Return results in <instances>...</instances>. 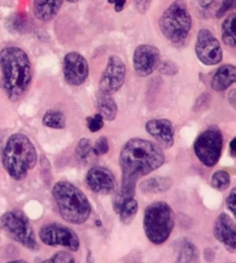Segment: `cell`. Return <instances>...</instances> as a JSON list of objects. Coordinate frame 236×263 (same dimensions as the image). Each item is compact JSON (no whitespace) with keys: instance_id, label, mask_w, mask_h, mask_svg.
<instances>
[{"instance_id":"1","label":"cell","mask_w":236,"mask_h":263,"mask_svg":"<svg viewBox=\"0 0 236 263\" xmlns=\"http://www.w3.org/2000/svg\"><path fill=\"white\" fill-rule=\"evenodd\" d=\"M119 162L121 167L120 193L125 198H132L138 180L161 167L165 162V156L161 147L157 144L145 139L133 138L122 146Z\"/></svg>"},{"instance_id":"2","label":"cell","mask_w":236,"mask_h":263,"mask_svg":"<svg viewBox=\"0 0 236 263\" xmlns=\"http://www.w3.org/2000/svg\"><path fill=\"white\" fill-rule=\"evenodd\" d=\"M3 90L11 102L21 100L32 82V64L28 53L18 46L0 50Z\"/></svg>"},{"instance_id":"3","label":"cell","mask_w":236,"mask_h":263,"mask_svg":"<svg viewBox=\"0 0 236 263\" xmlns=\"http://www.w3.org/2000/svg\"><path fill=\"white\" fill-rule=\"evenodd\" d=\"M4 168L12 179L23 180L37 162L36 148L30 139L22 133H14L6 141L2 152Z\"/></svg>"},{"instance_id":"4","label":"cell","mask_w":236,"mask_h":263,"mask_svg":"<svg viewBox=\"0 0 236 263\" xmlns=\"http://www.w3.org/2000/svg\"><path fill=\"white\" fill-rule=\"evenodd\" d=\"M52 196L65 222L80 226L90 217L92 205L87 196L70 181H57L52 187Z\"/></svg>"},{"instance_id":"5","label":"cell","mask_w":236,"mask_h":263,"mask_svg":"<svg viewBox=\"0 0 236 263\" xmlns=\"http://www.w3.org/2000/svg\"><path fill=\"white\" fill-rule=\"evenodd\" d=\"M146 237L153 245H162L168 241L175 228V214L165 202H154L146 208L142 222Z\"/></svg>"},{"instance_id":"6","label":"cell","mask_w":236,"mask_h":263,"mask_svg":"<svg viewBox=\"0 0 236 263\" xmlns=\"http://www.w3.org/2000/svg\"><path fill=\"white\" fill-rule=\"evenodd\" d=\"M192 28V18L184 0H175L159 19L162 36L171 43L180 44L187 40Z\"/></svg>"},{"instance_id":"7","label":"cell","mask_w":236,"mask_h":263,"mask_svg":"<svg viewBox=\"0 0 236 263\" xmlns=\"http://www.w3.org/2000/svg\"><path fill=\"white\" fill-rule=\"evenodd\" d=\"M2 227L5 233L19 245L26 249L37 251L40 249L36 235L30 224L29 218L19 210H11L5 212L0 218Z\"/></svg>"},{"instance_id":"8","label":"cell","mask_w":236,"mask_h":263,"mask_svg":"<svg viewBox=\"0 0 236 263\" xmlns=\"http://www.w3.org/2000/svg\"><path fill=\"white\" fill-rule=\"evenodd\" d=\"M223 148V135L221 129L211 126L202 132L193 144L196 157L207 167H212L221 158Z\"/></svg>"},{"instance_id":"9","label":"cell","mask_w":236,"mask_h":263,"mask_svg":"<svg viewBox=\"0 0 236 263\" xmlns=\"http://www.w3.org/2000/svg\"><path fill=\"white\" fill-rule=\"evenodd\" d=\"M40 238L45 246L64 247L70 251L80 249L79 236L70 228L60 223H49L41 228Z\"/></svg>"},{"instance_id":"10","label":"cell","mask_w":236,"mask_h":263,"mask_svg":"<svg viewBox=\"0 0 236 263\" xmlns=\"http://www.w3.org/2000/svg\"><path fill=\"white\" fill-rule=\"evenodd\" d=\"M195 52L197 59L204 65H216L223 59L221 44L208 29H201L197 33Z\"/></svg>"},{"instance_id":"11","label":"cell","mask_w":236,"mask_h":263,"mask_svg":"<svg viewBox=\"0 0 236 263\" xmlns=\"http://www.w3.org/2000/svg\"><path fill=\"white\" fill-rule=\"evenodd\" d=\"M126 80V65L119 56H111L99 82V90L113 95L119 91Z\"/></svg>"},{"instance_id":"12","label":"cell","mask_w":236,"mask_h":263,"mask_svg":"<svg viewBox=\"0 0 236 263\" xmlns=\"http://www.w3.org/2000/svg\"><path fill=\"white\" fill-rule=\"evenodd\" d=\"M63 75L69 86H82L89 76L87 60L79 52H68L63 60Z\"/></svg>"},{"instance_id":"13","label":"cell","mask_w":236,"mask_h":263,"mask_svg":"<svg viewBox=\"0 0 236 263\" xmlns=\"http://www.w3.org/2000/svg\"><path fill=\"white\" fill-rule=\"evenodd\" d=\"M160 61L159 50L153 45L141 44L133 52V68L140 77L149 76L157 70Z\"/></svg>"},{"instance_id":"14","label":"cell","mask_w":236,"mask_h":263,"mask_svg":"<svg viewBox=\"0 0 236 263\" xmlns=\"http://www.w3.org/2000/svg\"><path fill=\"white\" fill-rule=\"evenodd\" d=\"M86 184L89 190L98 195H112L115 192L117 181L113 172L103 166H94L87 172Z\"/></svg>"},{"instance_id":"15","label":"cell","mask_w":236,"mask_h":263,"mask_svg":"<svg viewBox=\"0 0 236 263\" xmlns=\"http://www.w3.org/2000/svg\"><path fill=\"white\" fill-rule=\"evenodd\" d=\"M214 236L229 253H236V223L226 212L220 214L216 218Z\"/></svg>"},{"instance_id":"16","label":"cell","mask_w":236,"mask_h":263,"mask_svg":"<svg viewBox=\"0 0 236 263\" xmlns=\"http://www.w3.org/2000/svg\"><path fill=\"white\" fill-rule=\"evenodd\" d=\"M148 133L156 140L160 147L170 148L175 144V128L171 121L166 119L150 120L145 126Z\"/></svg>"},{"instance_id":"17","label":"cell","mask_w":236,"mask_h":263,"mask_svg":"<svg viewBox=\"0 0 236 263\" xmlns=\"http://www.w3.org/2000/svg\"><path fill=\"white\" fill-rule=\"evenodd\" d=\"M113 210L120 216V220L122 224H130L134 219L135 215L138 214L139 204L132 198H125L121 193H115L113 198Z\"/></svg>"},{"instance_id":"18","label":"cell","mask_w":236,"mask_h":263,"mask_svg":"<svg viewBox=\"0 0 236 263\" xmlns=\"http://www.w3.org/2000/svg\"><path fill=\"white\" fill-rule=\"evenodd\" d=\"M63 0H33V13L38 21L50 22L59 14Z\"/></svg>"},{"instance_id":"19","label":"cell","mask_w":236,"mask_h":263,"mask_svg":"<svg viewBox=\"0 0 236 263\" xmlns=\"http://www.w3.org/2000/svg\"><path fill=\"white\" fill-rule=\"evenodd\" d=\"M236 82V67L231 64L221 65L211 79V88L215 91H224Z\"/></svg>"},{"instance_id":"20","label":"cell","mask_w":236,"mask_h":263,"mask_svg":"<svg viewBox=\"0 0 236 263\" xmlns=\"http://www.w3.org/2000/svg\"><path fill=\"white\" fill-rule=\"evenodd\" d=\"M96 103H98L99 114H101V117L106 121H114L117 119L118 104L111 94H106V92L99 90L96 94Z\"/></svg>"},{"instance_id":"21","label":"cell","mask_w":236,"mask_h":263,"mask_svg":"<svg viewBox=\"0 0 236 263\" xmlns=\"http://www.w3.org/2000/svg\"><path fill=\"white\" fill-rule=\"evenodd\" d=\"M176 253L177 262H197L199 257V251L197 247L187 237L180 238L176 243Z\"/></svg>"},{"instance_id":"22","label":"cell","mask_w":236,"mask_h":263,"mask_svg":"<svg viewBox=\"0 0 236 263\" xmlns=\"http://www.w3.org/2000/svg\"><path fill=\"white\" fill-rule=\"evenodd\" d=\"M172 179L169 177H153L141 181L140 190L144 193L156 195L169 191L172 187Z\"/></svg>"},{"instance_id":"23","label":"cell","mask_w":236,"mask_h":263,"mask_svg":"<svg viewBox=\"0 0 236 263\" xmlns=\"http://www.w3.org/2000/svg\"><path fill=\"white\" fill-rule=\"evenodd\" d=\"M30 21L25 13L15 12L5 19V28L12 33H26L30 30Z\"/></svg>"},{"instance_id":"24","label":"cell","mask_w":236,"mask_h":263,"mask_svg":"<svg viewBox=\"0 0 236 263\" xmlns=\"http://www.w3.org/2000/svg\"><path fill=\"white\" fill-rule=\"evenodd\" d=\"M223 43L236 49V13H231L224 19L221 26Z\"/></svg>"},{"instance_id":"25","label":"cell","mask_w":236,"mask_h":263,"mask_svg":"<svg viewBox=\"0 0 236 263\" xmlns=\"http://www.w3.org/2000/svg\"><path fill=\"white\" fill-rule=\"evenodd\" d=\"M42 122L45 127L52 129H63L67 126L65 115L57 109H49L48 111H45Z\"/></svg>"},{"instance_id":"26","label":"cell","mask_w":236,"mask_h":263,"mask_svg":"<svg viewBox=\"0 0 236 263\" xmlns=\"http://www.w3.org/2000/svg\"><path fill=\"white\" fill-rule=\"evenodd\" d=\"M230 176L226 171H216L211 176V186L219 191H224L229 187Z\"/></svg>"},{"instance_id":"27","label":"cell","mask_w":236,"mask_h":263,"mask_svg":"<svg viewBox=\"0 0 236 263\" xmlns=\"http://www.w3.org/2000/svg\"><path fill=\"white\" fill-rule=\"evenodd\" d=\"M92 149H93L92 141L87 138L81 139V140L79 141V144H77V146H76V149H75L76 158L82 162L86 161L88 159L89 154H90V152H92Z\"/></svg>"},{"instance_id":"28","label":"cell","mask_w":236,"mask_h":263,"mask_svg":"<svg viewBox=\"0 0 236 263\" xmlns=\"http://www.w3.org/2000/svg\"><path fill=\"white\" fill-rule=\"evenodd\" d=\"M157 70L159 71L160 75L175 76V75H177L178 71H179V67H178L176 62L165 60V61H160Z\"/></svg>"},{"instance_id":"29","label":"cell","mask_w":236,"mask_h":263,"mask_svg":"<svg viewBox=\"0 0 236 263\" xmlns=\"http://www.w3.org/2000/svg\"><path fill=\"white\" fill-rule=\"evenodd\" d=\"M86 122L89 130H90L92 133H96V132L102 129L104 119L101 117V114H95L93 115V117H88L86 119Z\"/></svg>"},{"instance_id":"30","label":"cell","mask_w":236,"mask_h":263,"mask_svg":"<svg viewBox=\"0 0 236 263\" xmlns=\"http://www.w3.org/2000/svg\"><path fill=\"white\" fill-rule=\"evenodd\" d=\"M43 262L46 263H59V262H63V263H74L75 262V258L74 256L70 253H68V251H59V253L53 254L51 257L48 258V260H45Z\"/></svg>"},{"instance_id":"31","label":"cell","mask_w":236,"mask_h":263,"mask_svg":"<svg viewBox=\"0 0 236 263\" xmlns=\"http://www.w3.org/2000/svg\"><path fill=\"white\" fill-rule=\"evenodd\" d=\"M108 151H110V144H108L107 138L101 137L95 142V146L93 147L92 152H94L95 156H103V154L108 153Z\"/></svg>"},{"instance_id":"32","label":"cell","mask_w":236,"mask_h":263,"mask_svg":"<svg viewBox=\"0 0 236 263\" xmlns=\"http://www.w3.org/2000/svg\"><path fill=\"white\" fill-rule=\"evenodd\" d=\"M231 10H236V0H222L217 12H216V17L222 18L224 14Z\"/></svg>"},{"instance_id":"33","label":"cell","mask_w":236,"mask_h":263,"mask_svg":"<svg viewBox=\"0 0 236 263\" xmlns=\"http://www.w3.org/2000/svg\"><path fill=\"white\" fill-rule=\"evenodd\" d=\"M226 204H227L228 210L234 215V218L236 219V187H234L233 190L229 192V195L227 197Z\"/></svg>"},{"instance_id":"34","label":"cell","mask_w":236,"mask_h":263,"mask_svg":"<svg viewBox=\"0 0 236 263\" xmlns=\"http://www.w3.org/2000/svg\"><path fill=\"white\" fill-rule=\"evenodd\" d=\"M133 3L138 12L141 14H145L149 11L152 0H133Z\"/></svg>"},{"instance_id":"35","label":"cell","mask_w":236,"mask_h":263,"mask_svg":"<svg viewBox=\"0 0 236 263\" xmlns=\"http://www.w3.org/2000/svg\"><path fill=\"white\" fill-rule=\"evenodd\" d=\"M228 101H229L230 106L236 110V89H233L228 95Z\"/></svg>"},{"instance_id":"36","label":"cell","mask_w":236,"mask_h":263,"mask_svg":"<svg viewBox=\"0 0 236 263\" xmlns=\"http://www.w3.org/2000/svg\"><path fill=\"white\" fill-rule=\"evenodd\" d=\"M204 258H206V261H208V262L214 261L215 251L212 250L211 248H207L206 250H204Z\"/></svg>"},{"instance_id":"37","label":"cell","mask_w":236,"mask_h":263,"mask_svg":"<svg viewBox=\"0 0 236 263\" xmlns=\"http://www.w3.org/2000/svg\"><path fill=\"white\" fill-rule=\"evenodd\" d=\"M114 5V10L115 12H121L123 10V7L126 5V0H115V3L113 4Z\"/></svg>"},{"instance_id":"38","label":"cell","mask_w":236,"mask_h":263,"mask_svg":"<svg viewBox=\"0 0 236 263\" xmlns=\"http://www.w3.org/2000/svg\"><path fill=\"white\" fill-rule=\"evenodd\" d=\"M229 147H230V152H231V154H233V156H236V138H234L233 140L230 141Z\"/></svg>"},{"instance_id":"39","label":"cell","mask_w":236,"mask_h":263,"mask_svg":"<svg viewBox=\"0 0 236 263\" xmlns=\"http://www.w3.org/2000/svg\"><path fill=\"white\" fill-rule=\"evenodd\" d=\"M11 263H25V261L24 260H13V261H11Z\"/></svg>"},{"instance_id":"40","label":"cell","mask_w":236,"mask_h":263,"mask_svg":"<svg viewBox=\"0 0 236 263\" xmlns=\"http://www.w3.org/2000/svg\"><path fill=\"white\" fill-rule=\"evenodd\" d=\"M64 2H68V3H70V4H75V3L79 2V0H64Z\"/></svg>"},{"instance_id":"41","label":"cell","mask_w":236,"mask_h":263,"mask_svg":"<svg viewBox=\"0 0 236 263\" xmlns=\"http://www.w3.org/2000/svg\"><path fill=\"white\" fill-rule=\"evenodd\" d=\"M95 224H96V226H98V227H101V222H100V220H96Z\"/></svg>"},{"instance_id":"42","label":"cell","mask_w":236,"mask_h":263,"mask_svg":"<svg viewBox=\"0 0 236 263\" xmlns=\"http://www.w3.org/2000/svg\"><path fill=\"white\" fill-rule=\"evenodd\" d=\"M2 152H3V146H2V141H0V156H2Z\"/></svg>"},{"instance_id":"43","label":"cell","mask_w":236,"mask_h":263,"mask_svg":"<svg viewBox=\"0 0 236 263\" xmlns=\"http://www.w3.org/2000/svg\"><path fill=\"white\" fill-rule=\"evenodd\" d=\"M107 2L110 3V4H112V5H113V4L115 3V0H107Z\"/></svg>"}]
</instances>
